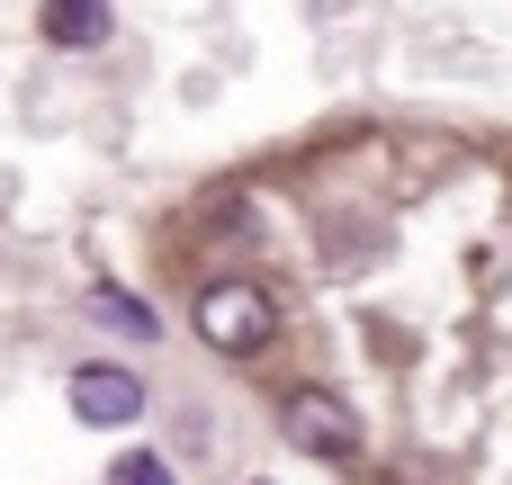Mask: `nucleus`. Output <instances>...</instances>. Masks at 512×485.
Returning a JSON list of instances; mask_svg holds the SVG:
<instances>
[{
	"label": "nucleus",
	"instance_id": "nucleus-1",
	"mask_svg": "<svg viewBox=\"0 0 512 485\" xmlns=\"http://www.w3.org/2000/svg\"><path fill=\"white\" fill-rule=\"evenodd\" d=\"M270 333H279V306H270L252 279H207V288H198V342H207V351L252 360Z\"/></svg>",
	"mask_w": 512,
	"mask_h": 485
},
{
	"label": "nucleus",
	"instance_id": "nucleus-2",
	"mask_svg": "<svg viewBox=\"0 0 512 485\" xmlns=\"http://www.w3.org/2000/svg\"><path fill=\"white\" fill-rule=\"evenodd\" d=\"M279 432H288L306 459H360V414H351L342 396H324V387L279 396Z\"/></svg>",
	"mask_w": 512,
	"mask_h": 485
},
{
	"label": "nucleus",
	"instance_id": "nucleus-3",
	"mask_svg": "<svg viewBox=\"0 0 512 485\" xmlns=\"http://www.w3.org/2000/svg\"><path fill=\"white\" fill-rule=\"evenodd\" d=\"M72 414L90 432H126V423H144V378L117 360H90V369H72Z\"/></svg>",
	"mask_w": 512,
	"mask_h": 485
},
{
	"label": "nucleus",
	"instance_id": "nucleus-4",
	"mask_svg": "<svg viewBox=\"0 0 512 485\" xmlns=\"http://www.w3.org/2000/svg\"><path fill=\"white\" fill-rule=\"evenodd\" d=\"M108 36V0H45V45H99Z\"/></svg>",
	"mask_w": 512,
	"mask_h": 485
},
{
	"label": "nucleus",
	"instance_id": "nucleus-5",
	"mask_svg": "<svg viewBox=\"0 0 512 485\" xmlns=\"http://www.w3.org/2000/svg\"><path fill=\"white\" fill-rule=\"evenodd\" d=\"M99 315H108V324H126L135 342H153V306H144V297H126V288H99Z\"/></svg>",
	"mask_w": 512,
	"mask_h": 485
},
{
	"label": "nucleus",
	"instance_id": "nucleus-6",
	"mask_svg": "<svg viewBox=\"0 0 512 485\" xmlns=\"http://www.w3.org/2000/svg\"><path fill=\"white\" fill-rule=\"evenodd\" d=\"M117 485H180V477H171V468H162V459H153V450H135V459H126V468H117Z\"/></svg>",
	"mask_w": 512,
	"mask_h": 485
}]
</instances>
